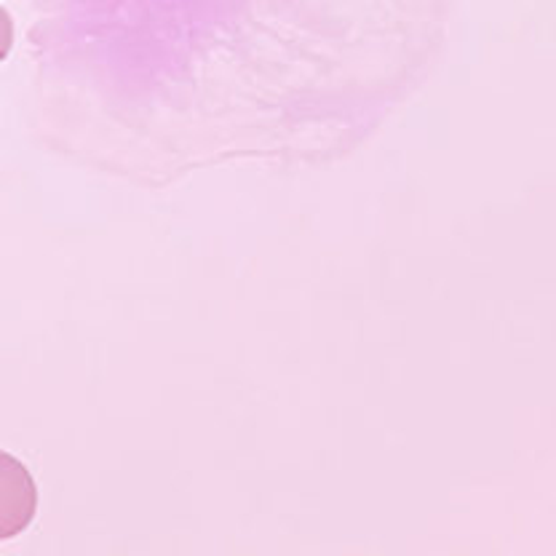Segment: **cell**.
<instances>
[{
	"mask_svg": "<svg viewBox=\"0 0 556 556\" xmlns=\"http://www.w3.org/2000/svg\"><path fill=\"white\" fill-rule=\"evenodd\" d=\"M35 511V486L30 473L11 455H3V538L16 535Z\"/></svg>",
	"mask_w": 556,
	"mask_h": 556,
	"instance_id": "6da1fadb",
	"label": "cell"
}]
</instances>
